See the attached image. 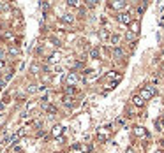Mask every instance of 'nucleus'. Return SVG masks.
<instances>
[{
	"mask_svg": "<svg viewBox=\"0 0 164 153\" xmlns=\"http://www.w3.org/2000/svg\"><path fill=\"white\" fill-rule=\"evenodd\" d=\"M154 93H155V86H145L141 92H139V97L143 99V100H148V99H152L154 97Z\"/></svg>",
	"mask_w": 164,
	"mask_h": 153,
	"instance_id": "f257e3e1",
	"label": "nucleus"
},
{
	"mask_svg": "<svg viewBox=\"0 0 164 153\" xmlns=\"http://www.w3.org/2000/svg\"><path fill=\"white\" fill-rule=\"evenodd\" d=\"M64 81H65L69 86H72V84H76V83L80 81V77H78V74H76V72H67V74H65V77H64Z\"/></svg>",
	"mask_w": 164,
	"mask_h": 153,
	"instance_id": "f03ea898",
	"label": "nucleus"
},
{
	"mask_svg": "<svg viewBox=\"0 0 164 153\" xmlns=\"http://www.w3.org/2000/svg\"><path fill=\"white\" fill-rule=\"evenodd\" d=\"M117 18H118V21L123 23V25H131V23H132V16H131L129 12H120Z\"/></svg>",
	"mask_w": 164,
	"mask_h": 153,
	"instance_id": "7ed1b4c3",
	"label": "nucleus"
},
{
	"mask_svg": "<svg viewBox=\"0 0 164 153\" xmlns=\"http://www.w3.org/2000/svg\"><path fill=\"white\" fill-rule=\"evenodd\" d=\"M110 7H113V9H117V11H122V9L127 7V4H125V2H111Z\"/></svg>",
	"mask_w": 164,
	"mask_h": 153,
	"instance_id": "20e7f679",
	"label": "nucleus"
},
{
	"mask_svg": "<svg viewBox=\"0 0 164 153\" xmlns=\"http://www.w3.org/2000/svg\"><path fill=\"white\" fill-rule=\"evenodd\" d=\"M60 56H62V55H60V51H55V53L48 58V62H49V63H57V62H60Z\"/></svg>",
	"mask_w": 164,
	"mask_h": 153,
	"instance_id": "39448f33",
	"label": "nucleus"
},
{
	"mask_svg": "<svg viewBox=\"0 0 164 153\" xmlns=\"http://www.w3.org/2000/svg\"><path fill=\"white\" fill-rule=\"evenodd\" d=\"M62 132H64V127L62 125H53V128H51V134L57 137V136H62Z\"/></svg>",
	"mask_w": 164,
	"mask_h": 153,
	"instance_id": "423d86ee",
	"label": "nucleus"
},
{
	"mask_svg": "<svg viewBox=\"0 0 164 153\" xmlns=\"http://www.w3.org/2000/svg\"><path fill=\"white\" fill-rule=\"evenodd\" d=\"M97 136H99L101 141H108V139H110V132H108V130H102V128H99Z\"/></svg>",
	"mask_w": 164,
	"mask_h": 153,
	"instance_id": "0eeeda50",
	"label": "nucleus"
},
{
	"mask_svg": "<svg viewBox=\"0 0 164 153\" xmlns=\"http://www.w3.org/2000/svg\"><path fill=\"white\" fill-rule=\"evenodd\" d=\"M64 23H72L74 21V16L71 14V12H65V14H62V18H60Z\"/></svg>",
	"mask_w": 164,
	"mask_h": 153,
	"instance_id": "6e6552de",
	"label": "nucleus"
},
{
	"mask_svg": "<svg viewBox=\"0 0 164 153\" xmlns=\"http://www.w3.org/2000/svg\"><path fill=\"white\" fill-rule=\"evenodd\" d=\"M132 102H134V106H138V107H141V106L145 104V100H143L139 95H134V97H132Z\"/></svg>",
	"mask_w": 164,
	"mask_h": 153,
	"instance_id": "1a4fd4ad",
	"label": "nucleus"
},
{
	"mask_svg": "<svg viewBox=\"0 0 164 153\" xmlns=\"http://www.w3.org/2000/svg\"><path fill=\"white\" fill-rule=\"evenodd\" d=\"M134 134H136L138 137H145V136H147V130H145L143 127H136V128H134Z\"/></svg>",
	"mask_w": 164,
	"mask_h": 153,
	"instance_id": "9d476101",
	"label": "nucleus"
},
{
	"mask_svg": "<svg viewBox=\"0 0 164 153\" xmlns=\"http://www.w3.org/2000/svg\"><path fill=\"white\" fill-rule=\"evenodd\" d=\"M122 56H123L122 48H113V58H122Z\"/></svg>",
	"mask_w": 164,
	"mask_h": 153,
	"instance_id": "9b49d317",
	"label": "nucleus"
},
{
	"mask_svg": "<svg viewBox=\"0 0 164 153\" xmlns=\"http://www.w3.org/2000/svg\"><path fill=\"white\" fill-rule=\"evenodd\" d=\"M62 100H64V106H72V104H74V99H72L71 95H65Z\"/></svg>",
	"mask_w": 164,
	"mask_h": 153,
	"instance_id": "f8f14e48",
	"label": "nucleus"
},
{
	"mask_svg": "<svg viewBox=\"0 0 164 153\" xmlns=\"http://www.w3.org/2000/svg\"><path fill=\"white\" fill-rule=\"evenodd\" d=\"M67 5H69V7H81V2H80V0H69Z\"/></svg>",
	"mask_w": 164,
	"mask_h": 153,
	"instance_id": "ddd939ff",
	"label": "nucleus"
},
{
	"mask_svg": "<svg viewBox=\"0 0 164 153\" xmlns=\"http://www.w3.org/2000/svg\"><path fill=\"white\" fill-rule=\"evenodd\" d=\"M131 27H132V34H138V32H139V23H138V21H132Z\"/></svg>",
	"mask_w": 164,
	"mask_h": 153,
	"instance_id": "4468645a",
	"label": "nucleus"
},
{
	"mask_svg": "<svg viewBox=\"0 0 164 153\" xmlns=\"http://www.w3.org/2000/svg\"><path fill=\"white\" fill-rule=\"evenodd\" d=\"M110 40H111V44H117V42L120 40V35H118V34H113V35H111V39H110Z\"/></svg>",
	"mask_w": 164,
	"mask_h": 153,
	"instance_id": "2eb2a0df",
	"label": "nucleus"
},
{
	"mask_svg": "<svg viewBox=\"0 0 164 153\" xmlns=\"http://www.w3.org/2000/svg\"><path fill=\"white\" fill-rule=\"evenodd\" d=\"M125 39H127V40H136V34H132V32H127V34H125Z\"/></svg>",
	"mask_w": 164,
	"mask_h": 153,
	"instance_id": "dca6fc26",
	"label": "nucleus"
},
{
	"mask_svg": "<svg viewBox=\"0 0 164 153\" xmlns=\"http://www.w3.org/2000/svg\"><path fill=\"white\" fill-rule=\"evenodd\" d=\"M65 93H67V95H71V97H72V95H74V93H76V90H74V88H72V86H67V88H65Z\"/></svg>",
	"mask_w": 164,
	"mask_h": 153,
	"instance_id": "f3484780",
	"label": "nucleus"
},
{
	"mask_svg": "<svg viewBox=\"0 0 164 153\" xmlns=\"http://www.w3.org/2000/svg\"><path fill=\"white\" fill-rule=\"evenodd\" d=\"M4 39H5V40H14V35H12L11 32H5V34H4Z\"/></svg>",
	"mask_w": 164,
	"mask_h": 153,
	"instance_id": "a211bd4d",
	"label": "nucleus"
},
{
	"mask_svg": "<svg viewBox=\"0 0 164 153\" xmlns=\"http://www.w3.org/2000/svg\"><path fill=\"white\" fill-rule=\"evenodd\" d=\"M155 127H157V130H164V120H159L155 123Z\"/></svg>",
	"mask_w": 164,
	"mask_h": 153,
	"instance_id": "6ab92c4d",
	"label": "nucleus"
},
{
	"mask_svg": "<svg viewBox=\"0 0 164 153\" xmlns=\"http://www.w3.org/2000/svg\"><path fill=\"white\" fill-rule=\"evenodd\" d=\"M90 56H92V58H97V56H99V49H97V48H94V49L90 51Z\"/></svg>",
	"mask_w": 164,
	"mask_h": 153,
	"instance_id": "aec40b11",
	"label": "nucleus"
},
{
	"mask_svg": "<svg viewBox=\"0 0 164 153\" xmlns=\"http://www.w3.org/2000/svg\"><path fill=\"white\" fill-rule=\"evenodd\" d=\"M9 53H11V55H18V53H20V49H18V48H14V46H11V48H9Z\"/></svg>",
	"mask_w": 164,
	"mask_h": 153,
	"instance_id": "412c9836",
	"label": "nucleus"
},
{
	"mask_svg": "<svg viewBox=\"0 0 164 153\" xmlns=\"http://www.w3.org/2000/svg\"><path fill=\"white\" fill-rule=\"evenodd\" d=\"M37 90H39V88H37V86H34V84H30V86L27 88V92H28V93H34V92H37Z\"/></svg>",
	"mask_w": 164,
	"mask_h": 153,
	"instance_id": "4be33fe9",
	"label": "nucleus"
},
{
	"mask_svg": "<svg viewBox=\"0 0 164 153\" xmlns=\"http://www.w3.org/2000/svg\"><path fill=\"white\" fill-rule=\"evenodd\" d=\"M49 5H51V4L44 2V4H41V9H42V11H48V9H49Z\"/></svg>",
	"mask_w": 164,
	"mask_h": 153,
	"instance_id": "5701e85b",
	"label": "nucleus"
},
{
	"mask_svg": "<svg viewBox=\"0 0 164 153\" xmlns=\"http://www.w3.org/2000/svg\"><path fill=\"white\" fill-rule=\"evenodd\" d=\"M101 39H108V30H101Z\"/></svg>",
	"mask_w": 164,
	"mask_h": 153,
	"instance_id": "b1692460",
	"label": "nucleus"
},
{
	"mask_svg": "<svg viewBox=\"0 0 164 153\" xmlns=\"http://www.w3.org/2000/svg\"><path fill=\"white\" fill-rule=\"evenodd\" d=\"M39 71V65H32V72H37Z\"/></svg>",
	"mask_w": 164,
	"mask_h": 153,
	"instance_id": "393cba45",
	"label": "nucleus"
},
{
	"mask_svg": "<svg viewBox=\"0 0 164 153\" xmlns=\"http://www.w3.org/2000/svg\"><path fill=\"white\" fill-rule=\"evenodd\" d=\"M5 67V60H0V69H4Z\"/></svg>",
	"mask_w": 164,
	"mask_h": 153,
	"instance_id": "a878e982",
	"label": "nucleus"
},
{
	"mask_svg": "<svg viewBox=\"0 0 164 153\" xmlns=\"http://www.w3.org/2000/svg\"><path fill=\"white\" fill-rule=\"evenodd\" d=\"M0 60H4V51L0 49Z\"/></svg>",
	"mask_w": 164,
	"mask_h": 153,
	"instance_id": "bb28decb",
	"label": "nucleus"
},
{
	"mask_svg": "<svg viewBox=\"0 0 164 153\" xmlns=\"http://www.w3.org/2000/svg\"><path fill=\"white\" fill-rule=\"evenodd\" d=\"M155 153H162V151H161V150H159V151H155Z\"/></svg>",
	"mask_w": 164,
	"mask_h": 153,
	"instance_id": "cd10ccee",
	"label": "nucleus"
},
{
	"mask_svg": "<svg viewBox=\"0 0 164 153\" xmlns=\"http://www.w3.org/2000/svg\"><path fill=\"white\" fill-rule=\"evenodd\" d=\"M162 56H164V49H162Z\"/></svg>",
	"mask_w": 164,
	"mask_h": 153,
	"instance_id": "c85d7f7f",
	"label": "nucleus"
}]
</instances>
